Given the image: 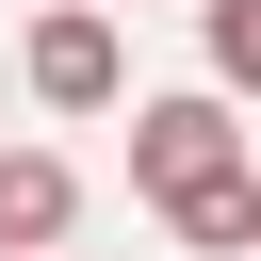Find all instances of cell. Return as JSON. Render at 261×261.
<instances>
[{"instance_id": "cell-1", "label": "cell", "mask_w": 261, "mask_h": 261, "mask_svg": "<svg viewBox=\"0 0 261 261\" xmlns=\"http://www.w3.org/2000/svg\"><path fill=\"white\" fill-rule=\"evenodd\" d=\"M130 179H147L163 212H196V196L261 179V163H245V114H228V82H179V98H147V114H130Z\"/></svg>"}, {"instance_id": "cell-2", "label": "cell", "mask_w": 261, "mask_h": 261, "mask_svg": "<svg viewBox=\"0 0 261 261\" xmlns=\"http://www.w3.org/2000/svg\"><path fill=\"white\" fill-rule=\"evenodd\" d=\"M114 82H130V49H114V0H49V16H33V98H49V114H98Z\"/></svg>"}, {"instance_id": "cell-3", "label": "cell", "mask_w": 261, "mask_h": 261, "mask_svg": "<svg viewBox=\"0 0 261 261\" xmlns=\"http://www.w3.org/2000/svg\"><path fill=\"white\" fill-rule=\"evenodd\" d=\"M65 228H82L65 147H0V261H65Z\"/></svg>"}, {"instance_id": "cell-4", "label": "cell", "mask_w": 261, "mask_h": 261, "mask_svg": "<svg viewBox=\"0 0 261 261\" xmlns=\"http://www.w3.org/2000/svg\"><path fill=\"white\" fill-rule=\"evenodd\" d=\"M196 49H212L228 98H261V0H196Z\"/></svg>"}]
</instances>
